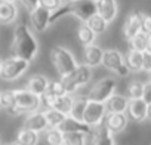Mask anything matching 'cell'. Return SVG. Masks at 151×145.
<instances>
[{"instance_id":"cell-1","label":"cell","mask_w":151,"mask_h":145,"mask_svg":"<svg viewBox=\"0 0 151 145\" xmlns=\"http://www.w3.org/2000/svg\"><path fill=\"white\" fill-rule=\"evenodd\" d=\"M11 50L15 56H19L30 62L37 56L39 42L27 24L17 25V28L14 31V40L11 45Z\"/></svg>"},{"instance_id":"cell-2","label":"cell","mask_w":151,"mask_h":145,"mask_svg":"<svg viewBox=\"0 0 151 145\" xmlns=\"http://www.w3.org/2000/svg\"><path fill=\"white\" fill-rule=\"evenodd\" d=\"M50 61L55 67V70L58 71L59 77H65L70 72H73L80 64L77 62V59L74 58L73 52L68 50L64 46H55L50 50Z\"/></svg>"},{"instance_id":"cell-3","label":"cell","mask_w":151,"mask_h":145,"mask_svg":"<svg viewBox=\"0 0 151 145\" xmlns=\"http://www.w3.org/2000/svg\"><path fill=\"white\" fill-rule=\"evenodd\" d=\"M92 76H93L92 67H89L86 64H80L73 72H70L68 76L61 77V80H62L68 93H76L80 88L86 86L92 80Z\"/></svg>"},{"instance_id":"cell-4","label":"cell","mask_w":151,"mask_h":145,"mask_svg":"<svg viewBox=\"0 0 151 145\" xmlns=\"http://www.w3.org/2000/svg\"><path fill=\"white\" fill-rule=\"evenodd\" d=\"M30 61L22 59L19 56H12L5 61H2V68H0V79L5 82H15L19 79L24 72L28 70Z\"/></svg>"},{"instance_id":"cell-5","label":"cell","mask_w":151,"mask_h":145,"mask_svg":"<svg viewBox=\"0 0 151 145\" xmlns=\"http://www.w3.org/2000/svg\"><path fill=\"white\" fill-rule=\"evenodd\" d=\"M14 92H15V108L18 116L37 111L39 107L42 105V96L33 93L28 89H17Z\"/></svg>"},{"instance_id":"cell-6","label":"cell","mask_w":151,"mask_h":145,"mask_svg":"<svg viewBox=\"0 0 151 145\" xmlns=\"http://www.w3.org/2000/svg\"><path fill=\"white\" fill-rule=\"evenodd\" d=\"M102 65L113 71L114 74H117L119 77H126L129 76V65L126 62V56L116 50V49H110V50H104V58H102Z\"/></svg>"},{"instance_id":"cell-7","label":"cell","mask_w":151,"mask_h":145,"mask_svg":"<svg viewBox=\"0 0 151 145\" xmlns=\"http://www.w3.org/2000/svg\"><path fill=\"white\" fill-rule=\"evenodd\" d=\"M116 88H117V82L114 77H104L93 85V88L88 93V98L91 101L105 102L111 95L116 93Z\"/></svg>"},{"instance_id":"cell-8","label":"cell","mask_w":151,"mask_h":145,"mask_svg":"<svg viewBox=\"0 0 151 145\" xmlns=\"http://www.w3.org/2000/svg\"><path fill=\"white\" fill-rule=\"evenodd\" d=\"M107 107L105 102H98V101H91L88 102L85 116H83V121L88 123L91 127H98L104 123V118L107 116Z\"/></svg>"},{"instance_id":"cell-9","label":"cell","mask_w":151,"mask_h":145,"mask_svg":"<svg viewBox=\"0 0 151 145\" xmlns=\"http://www.w3.org/2000/svg\"><path fill=\"white\" fill-rule=\"evenodd\" d=\"M71 15H74L82 22H86L91 17L98 14V5L93 0H70Z\"/></svg>"},{"instance_id":"cell-10","label":"cell","mask_w":151,"mask_h":145,"mask_svg":"<svg viewBox=\"0 0 151 145\" xmlns=\"http://www.w3.org/2000/svg\"><path fill=\"white\" fill-rule=\"evenodd\" d=\"M73 102H74V96H71V93H67V95H62V96L42 95V104L46 105V108H53L56 111L64 113L65 116H70Z\"/></svg>"},{"instance_id":"cell-11","label":"cell","mask_w":151,"mask_h":145,"mask_svg":"<svg viewBox=\"0 0 151 145\" xmlns=\"http://www.w3.org/2000/svg\"><path fill=\"white\" fill-rule=\"evenodd\" d=\"M50 15H52V11H49L45 6L39 5L34 11L30 12V21H31L33 28L37 33L46 31L47 27L50 25Z\"/></svg>"},{"instance_id":"cell-12","label":"cell","mask_w":151,"mask_h":145,"mask_svg":"<svg viewBox=\"0 0 151 145\" xmlns=\"http://www.w3.org/2000/svg\"><path fill=\"white\" fill-rule=\"evenodd\" d=\"M142 18H144V12L142 11H133L124 25H123V37L126 42H129L130 39H133L136 34H139L142 31Z\"/></svg>"},{"instance_id":"cell-13","label":"cell","mask_w":151,"mask_h":145,"mask_svg":"<svg viewBox=\"0 0 151 145\" xmlns=\"http://www.w3.org/2000/svg\"><path fill=\"white\" fill-rule=\"evenodd\" d=\"M127 121H129V118H127L126 113H107V116L104 118V126L113 135H119L126 129Z\"/></svg>"},{"instance_id":"cell-14","label":"cell","mask_w":151,"mask_h":145,"mask_svg":"<svg viewBox=\"0 0 151 145\" xmlns=\"http://www.w3.org/2000/svg\"><path fill=\"white\" fill-rule=\"evenodd\" d=\"M102 58H104V49L96 46L95 43L83 47V64L95 68L102 65Z\"/></svg>"},{"instance_id":"cell-15","label":"cell","mask_w":151,"mask_h":145,"mask_svg":"<svg viewBox=\"0 0 151 145\" xmlns=\"http://www.w3.org/2000/svg\"><path fill=\"white\" fill-rule=\"evenodd\" d=\"M24 127L27 129H31V130H36V132H45L49 129V124H47V120L45 117V113L43 111H33V113H28L25 120H24Z\"/></svg>"},{"instance_id":"cell-16","label":"cell","mask_w":151,"mask_h":145,"mask_svg":"<svg viewBox=\"0 0 151 145\" xmlns=\"http://www.w3.org/2000/svg\"><path fill=\"white\" fill-rule=\"evenodd\" d=\"M58 129H61L62 132H83L89 136L93 132V127H91L88 123H85L83 120H77L71 116H67L65 120L61 123V126Z\"/></svg>"},{"instance_id":"cell-17","label":"cell","mask_w":151,"mask_h":145,"mask_svg":"<svg viewBox=\"0 0 151 145\" xmlns=\"http://www.w3.org/2000/svg\"><path fill=\"white\" fill-rule=\"evenodd\" d=\"M147 111H148V104L139 98V99H129V107H127V113L129 117L133 121H144L147 118Z\"/></svg>"},{"instance_id":"cell-18","label":"cell","mask_w":151,"mask_h":145,"mask_svg":"<svg viewBox=\"0 0 151 145\" xmlns=\"http://www.w3.org/2000/svg\"><path fill=\"white\" fill-rule=\"evenodd\" d=\"M89 138L92 139L91 145H116L114 135L104 126V123L101 126L95 127Z\"/></svg>"},{"instance_id":"cell-19","label":"cell","mask_w":151,"mask_h":145,"mask_svg":"<svg viewBox=\"0 0 151 145\" xmlns=\"http://www.w3.org/2000/svg\"><path fill=\"white\" fill-rule=\"evenodd\" d=\"M96 5H98V14L102 18H105V21L108 24L113 22L117 18V15H119V6H117L116 0H98Z\"/></svg>"},{"instance_id":"cell-20","label":"cell","mask_w":151,"mask_h":145,"mask_svg":"<svg viewBox=\"0 0 151 145\" xmlns=\"http://www.w3.org/2000/svg\"><path fill=\"white\" fill-rule=\"evenodd\" d=\"M18 18V8L15 2L0 0V24H12Z\"/></svg>"},{"instance_id":"cell-21","label":"cell","mask_w":151,"mask_h":145,"mask_svg":"<svg viewBox=\"0 0 151 145\" xmlns=\"http://www.w3.org/2000/svg\"><path fill=\"white\" fill-rule=\"evenodd\" d=\"M105 107L108 113H127L129 98L124 95L114 93L105 101Z\"/></svg>"},{"instance_id":"cell-22","label":"cell","mask_w":151,"mask_h":145,"mask_svg":"<svg viewBox=\"0 0 151 145\" xmlns=\"http://www.w3.org/2000/svg\"><path fill=\"white\" fill-rule=\"evenodd\" d=\"M49 82H50V80H47L43 74H34V76H31V77L28 79L27 89L31 90L33 93L42 96V95L46 92V89H47V86H49Z\"/></svg>"},{"instance_id":"cell-23","label":"cell","mask_w":151,"mask_h":145,"mask_svg":"<svg viewBox=\"0 0 151 145\" xmlns=\"http://www.w3.org/2000/svg\"><path fill=\"white\" fill-rule=\"evenodd\" d=\"M39 141H40L39 132L27 129V127H22V129H19L15 142L19 144V145H37Z\"/></svg>"},{"instance_id":"cell-24","label":"cell","mask_w":151,"mask_h":145,"mask_svg":"<svg viewBox=\"0 0 151 145\" xmlns=\"http://www.w3.org/2000/svg\"><path fill=\"white\" fill-rule=\"evenodd\" d=\"M98 34L93 33V30L86 24V22H82L77 28V40L82 46H89V45H93L95 43V39H96Z\"/></svg>"},{"instance_id":"cell-25","label":"cell","mask_w":151,"mask_h":145,"mask_svg":"<svg viewBox=\"0 0 151 145\" xmlns=\"http://www.w3.org/2000/svg\"><path fill=\"white\" fill-rule=\"evenodd\" d=\"M126 62H127L130 71H133V72L142 71V65H144V52L130 49V50L126 53Z\"/></svg>"},{"instance_id":"cell-26","label":"cell","mask_w":151,"mask_h":145,"mask_svg":"<svg viewBox=\"0 0 151 145\" xmlns=\"http://www.w3.org/2000/svg\"><path fill=\"white\" fill-rule=\"evenodd\" d=\"M88 102H89L88 95H86V96H80V95L76 96V98H74V102H73V107H71L70 116L74 117V118H77V120H83V116H85Z\"/></svg>"},{"instance_id":"cell-27","label":"cell","mask_w":151,"mask_h":145,"mask_svg":"<svg viewBox=\"0 0 151 145\" xmlns=\"http://www.w3.org/2000/svg\"><path fill=\"white\" fill-rule=\"evenodd\" d=\"M0 102H2V108L8 111L11 116H18L17 108H15V92L14 90H3L0 93Z\"/></svg>"},{"instance_id":"cell-28","label":"cell","mask_w":151,"mask_h":145,"mask_svg":"<svg viewBox=\"0 0 151 145\" xmlns=\"http://www.w3.org/2000/svg\"><path fill=\"white\" fill-rule=\"evenodd\" d=\"M88 138L83 132H64V145H86Z\"/></svg>"},{"instance_id":"cell-29","label":"cell","mask_w":151,"mask_h":145,"mask_svg":"<svg viewBox=\"0 0 151 145\" xmlns=\"http://www.w3.org/2000/svg\"><path fill=\"white\" fill-rule=\"evenodd\" d=\"M86 24L93 30L95 34H102V33H105L107 28H108V22H107L105 18H102L99 14H95L93 17H91V18L86 21Z\"/></svg>"},{"instance_id":"cell-30","label":"cell","mask_w":151,"mask_h":145,"mask_svg":"<svg viewBox=\"0 0 151 145\" xmlns=\"http://www.w3.org/2000/svg\"><path fill=\"white\" fill-rule=\"evenodd\" d=\"M43 113H45V117H46V120H47L49 127H59L61 123H62V121L65 120V117H67L64 113L56 111V110H53V108H46Z\"/></svg>"},{"instance_id":"cell-31","label":"cell","mask_w":151,"mask_h":145,"mask_svg":"<svg viewBox=\"0 0 151 145\" xmlns=\"http://www.w3.org/2000/svg\"><path fill=\"white\" fill-rule=\"evenodd\" d=\"M47 145H64V132L58 127H49L45 135Z\"/></svg>"},{"instance_id":"cell-32","label":"cell","mask_w":151,"mask_h":145,"mask_svg":"<svg viewBox=\"0 0 151 145\" xmlns=\"http://www.w3.org/2000/svg\"><path fill=\"white\" fill-rule=\"evenodd\" d=\"M129 45H130V49L133 50H139V52L148 50V34L141 31L139 34H136L133 39L129 40Z\"/></svg>"},{"instance_id":"cell-33","label":"cell","mask_w":151,"mask_h":145,"mask_svg":"<svg viewBox=\"0 0 151 145\" xmlns=\"http://www.w3.org/2000/svg\"><path fill=\"white\" fill-rule=\"evenodd\" d=\"M67 89L62 83V80H52L49 82V86L46 89V92L43 95H49V96H62V95H67Z\"/></svg>"},{"instance_id":"cell-34","label":"cell","mask_w":151,"mask_h":145,"mask_svg":"<svg viewBox=\"0 0 151 145\" xmlns=\"http://www.w3.org/2000/svg\"><path fill=\"white\" fill-rule=\"evenodd\" d=\"M126 96L129 99H139L142 98V93H144V83L139 82V80H133L129 83L127 89H126Z\"/></svg>"},{"instance_id":"cell-35","label":"cell","mask_w":151,"mask_h":145,"mask_svg":"<svg viewBox=\"0 0 151 145\" xmlns=\"http://www.w3.org/2000/svg\"><path fill=\"white\" fill-rule=\"evenodd\" d=\"M64 3V0H40V5L42 6H45L46 9H49V11H56L61 5Z\"/></svg>"},{"instance_id":"cell-36","label":"cell","mask_w":151,"mask_h":145,"mask_svg":"<svg viewBox=\"0 0 151 145\" xmlns=\"http://www.w3.org/2000/svg\"><path fill=\"white\" fill-rule=\"evenodd\" d=\"M142 33L151 34V14H144V18H142Z\"/></svg>"},{"instance_id":"cell-37","label":"cell","mask_w":151,"mask_h":145,"mask_svg":"<svg viewBox=\"0 0 151 145\" xmlns=\"http://www.w3.org/2000/svg\"><path fill=\"white\" fill-rule=\"evenodd\" d=\"M142 99L147 104H151V80L144 83V93H142Z\"/></svg>"},{"instance_id":"cell-38","label":"cell","mask_w":151,"mask_h":145,"mask_svg":"<svg viewBox=\"0 0 151 145\" xmlns=\"http://www.w3.org/2000/svg\"><path fill=\"white\" fill-rule=\"evenodd\" d=\"M142 71H151V52L145 50L144 52V65H142Z\"/></svg>"},{"instance_id":"cell-39","label":"cell","mask_w":151,"mask_h":145,"mask_svg":"<svg viewBox=\"0 0 151 145\" xmlns=\"http://www.w3.org/2000/svg\"><path fill=\"white\" fill-rule=\"evenodd\" d=\"M22 2V5L31 12V11H34L39 5H40V0H21Z\"/></svg>"},{"instance_id":"cell-40","label":"cell","mask_w":151,"mask_h":145,"mask_svg":"<svg viewBox=\"0 0 151 145\" xmlns=\"http://www.w3.org/2000/svg\"><path fill=\"white\" fill-rule=\"evenodd\" d=\"M147 118L151 121V104H148V111H147Z\"/></svg>"},{"instance_id":"cell-41","label":"cell","mask_w":151,"mask_h":145,"mask_svg":"<svg viewBox=\"0 0 151 145\" xmlns=\"http://www.w3.org/2000/svg\"><path fill=\"white\" fill-rule=\"evenodd\" d=\"M148 50L151 52V34H148Z\"/></svg>"},{"instance_id":"cell-42","label":"cell","mask_w":151,"mask_h":145,"mask_svg":"<svg viewBox=\"0 0 151 145\" xmlns=\"http://www.w3.org/2000/svg\"><path fill=\"white\" fill-rule=\"evenodd\" d=\"M8 145H19V144H17V142H14V144H8Z\"/></svg>"},{"instance_id":"cell-43","label":"cell","mask_w":151,"mask_h":145,"mask_svg":"<svg viewBox=\"0 0 151 145\" xmlns=\"http://www.w3.org/2000/svg\"><path fill=\"white\" fill-rule=\"evenodd\" d=\"M148 76H150V80H151V71H148Z\"/></svg>"},{"instance_id":"cell-44","label":"cell","mask_w":151,"mask_h":145,"mask_svg":"<svg viewBox=\"0 0 151 145\" xmlns=\"http://www.w3.org/2000/svg\"><path fill=\"white\" fill-rule=\"evenodd\" d=\"M9 2H15V3H17V2H18V0H9Z\"/></svg>"},{"instance_id":"cell-45","label":"cell","mask_w":151,"mask_h":145,"mask_svg":"<svg viewBox=\"0 0 151 145\" xmlns=\"http://www.w3.org/2000/svg\"><path fill=\"white\" fill-rule=\"evenodd\" d=\"M0 93H2V92H0ZM0 110H2V102H0Z\"/></svg>"},{"instance_id":"cell-46","label":"cell","mask_w":151,"mask_h":145,"mask_svg":"<svg viewBox=\"0 0 151 145\" xmlns=\"http://www.w3.org/2000/svg\"><path fill=\"white\" fill-rule=\"evenodd\" d=\"M0 68H2V59H0Z\"/></svg>"},{"instance_id":"cell-47","label":"cell","mask_w":151,"mask_h":145,"mask_svg":"<svg viewBox=\"0 0 151 145\" xmlns=\"http://www.w3.org/2000/svg\"><path fill=\"white\" fill-rule=\"evenodd\" d=\"M93 2H98V0H93Z\"/></svg>"}]
</instances>
